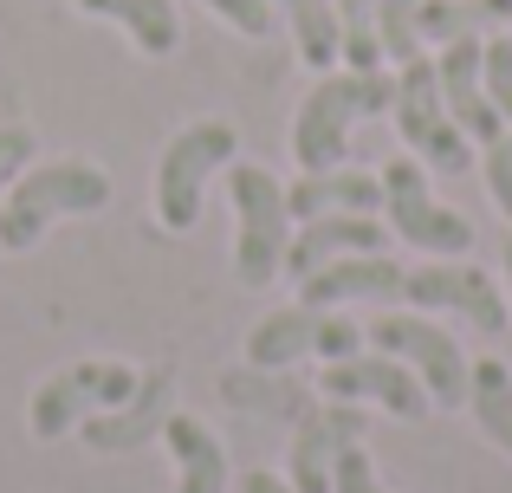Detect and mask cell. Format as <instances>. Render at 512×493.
<instances>
[{
	"label": "cell",
	"mask_w": 512,
	"mask_h": 493,
	"mask_svg": "<svg viewBox=\"0 0 512 493\" xmlns=\"http://www.w3.org/2000/svg\"><path fill=\"white\" fill-rule=\"evenodd\" d=\"M163 442L175 455V474H182L175 493H227V455H221V442H214L195 416H169Z\"/></svg>",
	"instance_id": "obj_18"
},
{
	"label": "cell",
	"mask_w": 512,
	"mask_h": 493,
	"mask_svg": "<svg viewBox=\"0 0 512 493\" xmlns=\"http://www.w3.org/2000/svg\"><path fill=\"white\" fill-rule=\"evenodd\" d=\"M480 182H487V195H493V208H500V215L512 221V130L506 137H493L487 150H480Z\"/></svg>",
	"instance_id": "obj_24"
},
{
	"label": "cell",
	"mask_w": 512,
	"mask_h": 493,
	"mask_svg": "<svg viewBox=\"0 0 512 493\" xmlns=\"http://www.w3.org/2000/svg\"><path fill=\"white\" fill-rule=\"evenodd\" d=\"M363 442V409L357 403H318L299 416L292 429V455H286V481L299 493H331V468H338V448Z\"/></svg>",
	"instance_id": "obj_12"
},
{
	"label": "cell",
	"mask_w": 512,
	"mask_h": 493,
	"mask_svg": "<svg viewBox=\"0 0 512 493\" xmlns=\"http://www.w3.org/2000/svg\"><path fill=\"white\" fill-rule=\"evenodd\" d=\"M331 493H389L363 442H344V448H338V468H331Z\"/></svg>",
	"instance_id": "obj_23"
},
{
	"label": "cell",
	"mask_w": 512,
	"mask_h": 493,
	"mask_svg": "<svg viewBox=\"0 0 512 493\" xmlns=\"http://www.w3.org/2000/svg\"><path fill=\"white\" fill-rule=\"evenodd\" d=\"M376 182H383V228L396 234V241H409L415 253H428V260H467V253H474V221L441 202L428 169L415 163L409 150L389 156V163L376 169Z\"/></svg>",
	"instance_id": "obj_5"
},
{
	"label": "cell",
	"mask_w": 512,
	"mask_h": 493,
	"mask_svg": "<svg viewBox=\"0 0 512 493\" xmlns=\"http://www.w3.org/2000/svg\"><path fill=\"white\" fill-rule=\"evenodd\" d=\"M137 377H143V370L117 364V357H91V364L52 370V377L33 390V435H39V442H59V435L78 429L85 416L117 409L130 390H137Z\"/></svg>",
	"instance_id": "obj_10"
},
{
	"label": "cell",
	"mask_w": 512,
	"mask_h": 493,
	"mask_svg": "<svg viewBox=\"0 0 512 493\" xmlns=\"http://www.w3.org/2000/svg\"><path fill=\"white\" fill-rule=\"evenodd\" d=\"M389 98H396V72H344V65L318 72V85L305 91L299 117H292V163H299V176L338 169L350 150V130L363 117H383Z\"/></svg>",
	"instance_id": "obj_1"
},
{
	"label": "cell",
	"mask_w": 512,
	"mask_h": 493,
	"mask_svg": "<svg viewBox=\"0 0 512 493\" xmlns=\"http://www.w3.org/2000/svg\"><path fill=\"white\" fill-rule=\"evenodd\" d=\"M363 325H350L344 312H325V305H279V312H266L260 325L247 331V364L253 370H292L305 364V357H318V364H338V357H357L363 351Z\"/></svg>",
	"instance_id": "obj_9"
},
{
	"label": "cell",
	"mask_w": 512,
	"mask_h": 493,
	"mask_svg": "<svg viewBox=\"0 0 512 493\" xmlns=\"http://www.w3.org/2000/svg\"><path fill=\"white\" fill-rule=\"evenodd\" d=\"M389 117H396V137L428 176H467L480 163V143L467 137L461 124L441 104V78H435V52H415L409 65H396V98H389Z\"/></svg>",
	"instance_id": "obj_4"
},
{
	"label": "cell",
	"mask_w": 512,
	"mask_h": 493,
	"mask_svg": "<svg viewBox=\"0 0 512 493\" xmlns=\"http://www.w3.org/2000/svg\"><path fill=\"white\" fill-rule=\"evenodd\" d=\"M480 52H487V39H474V33L435 46V78H441V104H448V117L480 143V150H487L493 137H506V124H500V111H493V98H487Z\"/></svg>",
	"instance_id": "obj_13"
},
{
	"label": "cell",
	"mask_w": 512,
	"mask_h": 493,
	"mask_svg": "<svg viewBox=\"0 0 512 493\" xmlns=\"http://www.w3.org/2000/svg\"><path fill=\"white\" fill-rule=\"evenodd\" d=\"M240 130L227 117H201V124L175 130L156 156V221L169 234H188L201 221V202H208V182L234 163Z\"/></svg>",
	"instance_id": "obj_6"
},
{
	"label": "cell",
	"mask_w": 512,
	"mask_h": 493,
	"mask_svg": "<svg viewBox=\"0 0 512 493\" xmlns=\"http://www.w3.org/2000/svg\"><path fill=\"white\" fill-rule=\"evenodd\" d=\"M318 396H331V403H357V409L370 403V409H383V416H396V422L435 416L422 377H415L409 364H396L389 351H370V344H363L357 357H338V364L318 370Z\"/></svg>",
	"instance_id": "obj_11"
},
{
	"label": "cell",
	"mask_w": 512,
	"mask_h": 493,
	"mask_svg": "<svg viewBox=\"0 0 512 493\" xmlns=\"http://www.w3.org/2000/svg\"><path fill=\"white\" fill-rule=\"evenodd\" d=\"M402 299L428 318H461L474 338H506L512 325L500 273H487L474 260H422L415 273H402Z\"/></svg>",
	"instance_id": "obj_8"
},
{
	"label": "cell",
	"mask_w": 512,
	"mask_h": 493,
	"mask_svg": "<svg viewBox=\"0 0 512 493\" xmlns=\"http://www.w3.org/2000/svg\"><path fill=\"white\" fill-rule=\"evenodd\" d=\"M467 409H474V429L487 435L500 455H512V364L506 357H474Z\"/></svg>",
	"instance_id": "obj_20"
},
{
	"label": "cell",
	"mask_w": 512,
	"mask_h": 493,
	"mask_svg": "<svg viewBox=\"0 0 512 493\" xmlns=\"http://www.w3.org/2000/svg\"><path fill=\"white\" fill-rule=\"evenodd\" d=\"M279 20H286L292 46L312 72H331L338 65V46H344V26H338V0H273Z\"/></svg>",
	"instance_id": "obj_21"
},
{
	"label": "cell",
	"mask_w": 512,
	"mask_h": 493,
	"mask_svg": "<svg viewBox=\"0 0 512 493\" xmlns=\"http://www.w3.org/2000/svg\"><path fill=\"white\" fill-rule=\"evenodd\" d=\"M292 221H318V215H383V182L370 169H312V176L286 182Z\"/></svg>",
	"instance_id": "obj_17"
},
{
	"label": "cell",
	"mask_w": 512,
	"mask_h": 493,
	"mask_svg": "<svg viewBox=\"0 0 512 493\" xmlns=\"http://www.w3.org/2000/svg\"><path fill=\"white\" fill-rule=\"evenodd\" d=\"M33 150H39V143H33V130H20V124H13V130H0V202H7L13 176H20V169L33 163Z\"/></svg>",
	"instance_id": "obj_26"
},
{
	"label": "cell",
	"mask_w": 512,
	"mask_h": 493,
	"mask_svg": "<svg viewBox=\"0 0 512 493\" xmlns=\"http://www.w3.org/2000/svg\"><path fill=\"white\" fill-rule=\"evenodd\" d=\"M208 13H221L234 33H247V39H266V33H279V7L273 0H201Z\"/></svg>",
	"instance_id": "obj_25"
},
{
	"label": "cell",
	"mask_w": 512,
	"mask_h": 493,
	"mask_svg": "<svg viewBox=\"0 0 512 493\" xmlns=\"http://www.w3.org/2000/svg\"><path fill=\"white\" fill-rule=\"evenodd\" d=\"M240 493H299L286 481V474H266V468H253V474H240Z\"/></svg>",
	"instance_id": "obj_27"
},
{
	"label": "cell",
	"mask_w": 512,
	"mask_h": 493,
	"mask_svg": "<svg viewBox=\"0 0 512 493\" xmlns=\"http://www.w3.org/2000/svg\"><path fill=\"white\" fill-rule=\"evenodd\" d=\"M370 351H389L396 364H409L422 377L428 403L435 409H467V377H474V357L461 351V338H448V325H435L428 312H383L370 318Z\"/></svg>",
	"instance_id": "obj_7"
},
{
	"label": "cell",
	"mask_w": 512,
	"mask_h": 493,
	"mask_svg": "<svg viewBox=\"0 0 512 493\" xmlns=\"http://www.w3.org/2000/svg\"><path fill=\"white\" fill-rule=\"evenodd\" d=\"M227 195H234V279L247 292H266L286 273V247H292V202L286 182L266 163H227Z\"/></svg>",
	"instance_id": "obj_3"
},
{
	"label": "cell",
	"mask_w": 512,
	"mask_h": 493,
	"mask_svg": "<svg viewBox=\"0 0 512 493\" xmlns=\"http://www.w3.org/2000/svg\"><path fill=\"white\" fill-rule=\"evenodd\" d=\"M500 286H506V312H512V234H506V247H500Z\"/></svg>",
	"instance_id": "obj_28"
},
{
	"label": "cell",
	"mask_w": 512,
	"mask_h": 493,
	"mask_svg": "<svg viewBox=\"0 0 512 493\" xmlns=\"http://www.w3.org/2000/svg\"><path fill=\"white\" fill-rule=\"evenodd\" d=\"M169 390H175V370L156 364V370H143L137 390H130L117 409H104V416H85L78 429H85V442L98 448V455L143 448V442H156V435H163V422H169Z\"/></svg>",
	"instance_id": "obj_14"
},
{
	"label": "cell",
	"mask_w": 512,
	"mask_h": 493,
	"mask_svg": "<svg viewBox=\"0 0 512 493\" xmlns=\"http://www.w3.org/2000/svg\"><path fill=\"white\" fill-rule=\"evenodd\" d=\"M299 299L305 305H357V299H402V266L389 253H344V260H325L299 279Z\"/></svg>",
	"instance_id": "obj_15"
},
{
	"label": "cell",
	"mask_w": 512,
	"mask_h": 493,
	"mask_svg": "<svg viewBox=\"0 0 512 493\" xmlns=\"http://www.w3.org/2000/svg\"><path fill=\"white\" fill-rule=\"evenodd\" d=\"M480 72H487V98H493V111H500V124L512 130V33H487Z\"/></svg>",
	"instance_id": "obj_22"
},
{
	"label": "cell",
	"mask_w": 512,
	"mask_h": 493,
	"mask_svg": "<svg viewBox=\"0 0 512 493\" xmlns=\"http://www.w3.org/2000/svg\"><path fill=\"white\" fill-rule=\"evenodd\" d=\"M98 208H111V176L98 163H85V156L26 163L0 202V247L26 253L59 215H98Z\"/></svg>",
	"instance_id": "obj_2"
},
{
	"label": "cell",
	"mask_w": 512,
	"mask_h": 493,
	"mask_svg": "<svg viewBox=\"0 0 512 493\" xmlns=\"http://www.w3.org/2000/svg\"><path fill=\"white\" fill-rule=\"evenodd\" d=\"M389 241H396V234L383 228V215H318V221H299V228H292L286 273L305 279L312 266L344 260V253H389Z\"/></svg>",
	"instance_id": "obj_16"
},
{
	"label": "cell",
	"mask_w": 512,
	"mask_h": 493,
	"mask_svg": "<svg viewBox=\"0 0 512 493\" xmlns=\"http://www.w3.org/2000/svg\"><path fill=\"white\" fill-rule=\"evenodd\" d=\"M78 7L98 13V20H117L137 39V52H150V59H169V52L182 46V13H175V0H78Z\"/></svg>",
	"instance_id": "obj_19"
}]
</instances>
